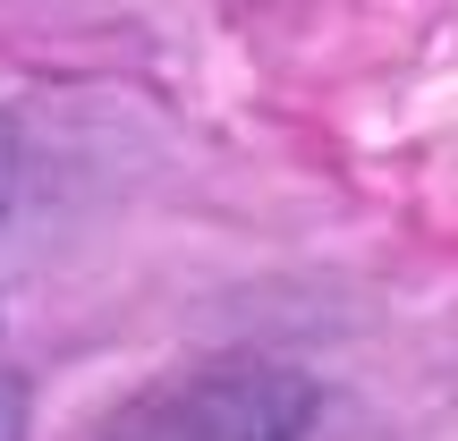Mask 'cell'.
I'll return each instance as SVG.
<instances>
[{
	"label": "cell",
	"instance_id": "6da1fadb",
	"mask_svg": "<svg viewBox=\"0 0 458 441\" xmlns=\"http://www.w3.org/2000/svg\"><path fill=\"white\" fill-rule=\"evenodd\" d=\"M314 416V382L272 357H221L153 382L111 416V441H297Z\"/></svg>",
	"mask_w": 458,
	"mask_h": 441
},
{
	"label": "cell",
	"instance_id": "7a4b0ae2",
	"mask_svg": "<svg viewBox=\"0 0 458 441\" xmlns=\"http://www.w3.org/2000/svg\"><path fill=\"white\" fill-rule=\"evenodd\" d=\"M0 441H26V382L0 374Z\"/></svg>",
	"mask_w": 458,
	"mask_h": 441
}]
</instances>
